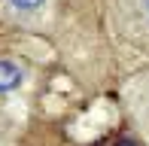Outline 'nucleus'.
Segmentation results:
<instances>
[{
  "label": "nucleus",
  "instance_id": "2",
  "mask_svg": "<svg viewBox=\"0 0 149 146\" xmlns=\"http://www.w3.org/2000/svg\"><path fill=\"white\" fill-rule=\"evenodd\" d=\"M24 67L18 61H6V58H0V97L9 95V91H15L18 85L24 82Z\"/></svg>",
  "mask_w": 149,
  "mask_h": 146
},
{
  "label": "nucleus",
  "instance_id": "4",
  "mask_svg": "<svg viewBox=\"0 0 149 146\" xmlns=\"http://www.w3.org/2000/svg\"><path fill=\"white\" fill-rule=\"evenodd\" d=\"M0 146H9V143H6V140H0Z\"/></svg>",
  "mask_w": 149,
  "mask_h": 146
},
{
  "label": "nucleus",
  "instance_id": "1",
  "mask_svg": "<svg viewBox=\"0 0 149 146\" xmlns=\"http://www.w3.org/2000/svg\"><path fill=\"white\" fill-rule=\"evenodd\" d=\"M52 0H0V18L18 28H37L49 18Z\"/></svg>",
  "mask_w": 149,
  "mask_h": 146
},
{
  "label": "nucleus",
  "instance_id": "3",
  "mask_svg": "<svg viewBox=\"0 0 149 146\" xmlns=\"http://www.w3.org/2000/svg\"><path fill=\"white\" fill-rule=\"evenodd\" d=\"M137 3V12L143 15V22H146V28H149V0H134Z\"/></svg>",
  "mask_w": 149,
  "mask_h": 146
}]
</instances>
